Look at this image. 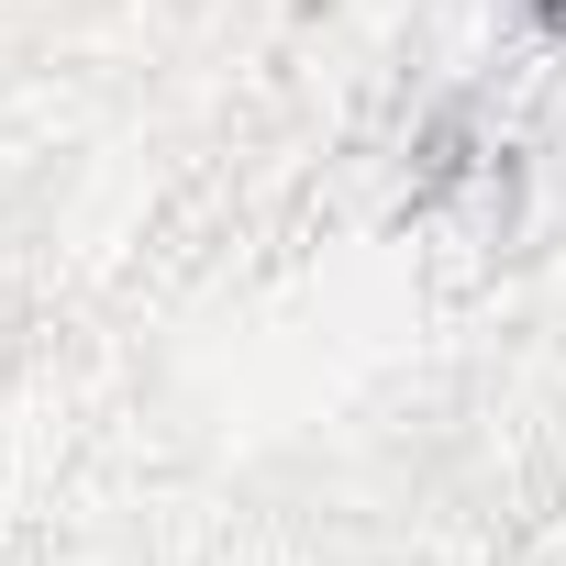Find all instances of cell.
I'll list each match as a JSON object with an SVG mask.
<instances>
[{"mask_svg": "<svg viewBox=\"0 0 566 566\" xmlns=\"http://www.w3.org/2000/svg\"><path fill=\"white\" fill-rule=\"evenodd\" d=\"M511 12H522V23L544 34V45H566V0H511Z\"/></svg>", "mask_w": 566, "mask_h": 566, "instance_id": "cell-2", "label": "cell"}, {"mask_svg": "<svg viewBox=\"0 0 566 566\" xmlns=\"http://www.w3.org/2000/svg\"><path fill=\"white\" fill-rule=\"evenodd\" d=\"M467 189H478V211H511V145H489V134H478V112H444V123L422 134L411 211H422V222H444Z\"/></svg>", "mask_w": 566, "mask_h": 566, "instance_id": "cell-1", "label": "cell"}]
</instances>
